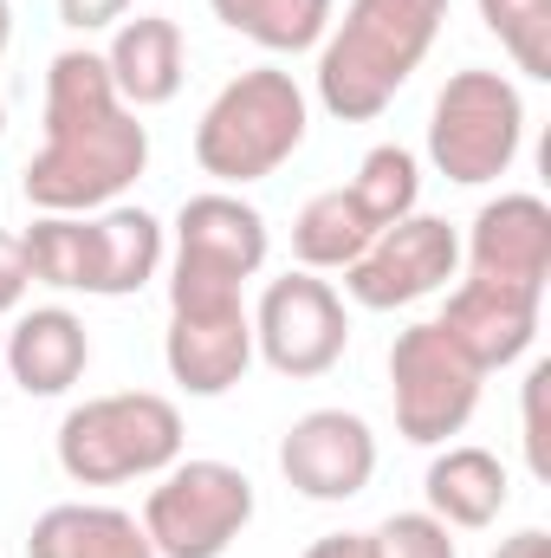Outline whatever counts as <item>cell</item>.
<instances>
[{"instance_id":"9c48e42d","label":"cell","mask_w":551,"mask_h":558,"mask_svg":"<svg viewBox=\"0 0 551 558\" xmlns=\"http://www.w3.org/2000/svg\"><path fill=\"white\" fill-rule=\"evenodd\" d=\"M351 351V312L344 292L318 274H279L267 279L260 305H254V357H267V371L311 384L325 371H338Z\"/></svg>"},{"instance_id":"5b68a950","label":"cell","mask_w":551,"mask_h":558,"mask_svg":"<svg viewBox=\"0 0 551 558\" xmlns=\"http://www.w3.org/2000/svg\"><path fill=\"white\" fill-rule=\"evenodd\" d=\"M273 228L241 189H208L175 208V260H169V312L182 305H241L247 279L267 274Z\"/></svg>"},{"instance_id":"d6986e66","label":"cell","mask_w":551,"mask_h":558,"mask_svg":"<svg viewBox=\"0 0 551 558\" xmlns=\"http://www.w3.org/2000/svg\"><path fill=\"white\" fill-rule=\"evenodd\" d=\"M26 558H156L137 513L105 500H59L33 520Z\"/></svg>"},{"instance_id":"4fadbf2b","label":"cell","mask_w":551,"mask_h":558,"mask_svg":"<svg viewBox=\"0 0 551 558\" xmlns=\"http://www.w3.org/2000/svg\"><path fill=\"white\" fill-rule=\"evenodd\" d=\"M162 364H169L175 390L228 397L254 364V312H247V299L241 305H182V312H169Z\"/></svg>"},{"instance_id":"277c9868","label":"cell","mask_w":551,"mask_h":558,"mask_svg":"<svg viewBox=\"0 0 551 558\" xmlns=\"http://www.w3.org/2000/svg\"><path fill=\"white\" fill-rule=\"evenodd\" d=\"M182 441H188V428L169 397L111 390V397H85L65 410L52 454L72 487H124V481H156L162 468H175Z\"/></svg>"},{"instance_id":"cb8c5ba5","label":"cell","mask_w":551,"mask_h":558,"mask_svg":"<svg viewBox=\"0 0 551 558\" xmlns=\"http://www.w3.org/2000/svg\"><path fill=\"white\" fill-rule=\"evenodd\" d=\"M364 558H461V539L428 507H415V513H390L383 526H370Z\"/></svg>"},{"instance_id":"5bb4252c","label":"cell","mask_w":551,"mask_h":558,"mask_svg":"<svg viewBox=\"0 0 551 558\" xmlns=\"http://www.w3.org/2000/svg\"><path fill=\"white\" fill-rule=\"evenodd\" d=\"M461 260H467V274H480V279H506V286L546 292V279H551V202L546 195H526V189L480 202V215L467 221Z\"/></svg>"},{"instance_id":"603a6c76","label":"cell","mask_w":551,"mask_h":558,"mask_svg":"<svg viewBox=\"0 0 551 558\" xmlns=\"http://www.w3.org/2000/svg\"><path fill=\"white\" fill-rule=\"evenodd\" d=\"M480 26L506 46V59L526 78H551V0H474Z\"/></svg>"},{"instance_id":"8fae6325","label":"cell","mask_w":551,"mask_h":558,"mask_svg":"<svg viewBox=\"0 0 551 558\" xmlns=\"http://www.w3.org/2000/svg\"><path fill=\"white\" fill-rule=\"evenodd\" d=\"M279 474L311 507H344L377 481V428L357 410H305L279 435Z\"/></svg>"},{"instance_id":"9a60e30c","label":"cell","mask_w":551,"mask_h":558,"mask_svg":"<svg viewBox=\"0 0 551 558\" xmlns=\"http://www.w3.org/2000/svg\"><path fill=\"white\" fill-rule=\"evenodd\" d=\"M0 371L26 390V397H65L85 371H91V331L72 305H33L13 318L7 344H0Z\"/></svg>"},{"instance_id":"ffe728a7","label":"cell","mask_w":551,"mask_h":558,"mask_svg":"<svg viewBox=\"0 0 551 558\" xmlns=\"http://www.w3.org/2000/svg\"><path fill=\"white\" fill-rule=\"evenodd\" d=\"M208 13L228 33L254 39L260 52L298 59V52H318L325 46V33L338 20V0H208Z\"/></svg>"},{"instance_id":"6da1fadb","label":"cell","mask_w":551,"mask_h":558,"mask_svg":"<svg viewBox=\"0 0 551 558\" xmlns=\"http://www.w3.org/2000/svg\"><path fill=\"white\" fill-rule=\"evenodd\" d=\"M149 169V124L118 98L105 52L65 46L46 65V137L26 156L20 189L39 215H98L124 202Z\"/></svg>"},{"instance_id":"4dcf8cb0","label":"cell","mask_w":551,"mask_h":558,"mask_svg":"<svg viewBox=\"0 0 551 558\" xmlns=\"http://www.w3.org/2000/svg\"><path fill=\"white\" fill-rule=\"evenodd\" d=\"M0 137H7V98H0Z\"/></svg>"},{"instance_id":"7402d4cb","label":"cell","mask_w":551,"mask_h":558,"mask_svg":"<svg viewBox=\"0 0 551 558\" xmlns=\"http://www.w3.org/2000/svg\"><path fill=\"white\" fill-rule=\"evenodd\" d=\"M351 202L364 208V221L377 234L396 228L403 215H415V202H421V156L403 149V143H377L357 162V175H351Z\"/></svg>"},{"instance_id":"52a82bcc","label":"cell","mask_w":551,"mask_h":558,"mask_svg":"<svg viewBox=\"0 0 551 558\" xmlns=\"http://www.w3.org/2000/svg\"><path fill=\"white\" fill-rule=\"evenodd\" d=\"M254 481L234 468V461H215V454H182L175 468L156 474L149 500H143V533L156 558H228L234 539L254 526Z\"/></svg>"},{"instance_id":"44dd1931","label":"cell","mask_w":551,"mask_h":558,"mask_svg":"<svg viewBox=\"0 0 551 558\" xmlns=\"http://www.w3.org/2000/svg\"><path fill=\"white\" fill-rule=\"evenodd\" d=\"M370 241H377V228L364 221V208L351 202V189H318L298 208V221H292V260L305 274H344Z\"/></svg>"},{"instance_id":"4316f807","label":"cell","mask_w":551,"mask_h":558,"mask_svg":"<svg viewBox=\"0 0 551 558\" xmlns=\"http://www.w3.org/2000/svg\"><path fill=\"white\" fill-rule=\"evenodd\" d=\"M26 286H33V274H26V247H20V234H0V318L20 312Z\"/></svg>"},{"instance_id":"3957f363","label":"cell","mask_w":551,"mask_h":558,"mask_svg":"<svg viewBox=\"0 0 551 558\" xmlns=\"http://www.w3.org/2000/svg\"><path fill=\"white\" fill-rule=\"evenodd\" d=\"M305 131H311L305 85L285 65H254L208 98L195 124V162L221 189H247V182L279 175L305 149Z\"/></svg>"},{"instance_id":"30bf717a","label":"cell","mask_w":551,"mask_h":558,"mask_svg":"<svg viewBox=\"0 0 551 558\" xmlns=\"http://www.w3.org/2000/svg\"><path fill=\"white\" fill-rule=\"evenodd\" d=\"M461 274V234L441 215H403L396 228H383L351 267H344V292L364 312H403L434 299L448 279Z\"/></svg>"},{"instance_id":"ba28073f","label":"cell","mask_w":551,"mask_h":558,"mask_svg":"<svg viewBox=\"0 0 551 558\" xmlns=\"http://www.w3.org/2000/svg\"><path fill=\"white\" fill-rule=\"evenodd\" d=\"M480 371L461 357V344L434 325L415 318L390 344V403H396V435L415 448H441L454 441L474 410H480Z\"/></svg>"},{"instance_id":"83f0119b","label":"cell","mask_w":551,"mask_h":558,"mask_svg":"<svg viewBox=\"0 0 551 558\" xmlns=\"http://www.w3.org/2000/svg\"><path fill=\"white\" fill-rule=\"evenodd\" d=\"M298 558H364V533H325V539H311Z\"/></svg>"},{"instance_id":"e0dca14e","label":"cell","mask_w":551,"mask_h":558,"mask_svg":"<svg viewBox=\"0 0 551 558\" xmlns=\"http://www.w3.org/2000/svg\"><path fill=\"white\" fill-rule=\"evenodd\" d=\"M156 274H162V221L149 208L111 202V208L85 215V279H78V292L131 299Z\"/></svg>"},{"instance_id":"f546056e","label":"cell","mask_w":551,"mask_h":558,"mask_svg":"<svg viewBox=\"0 0 551 558\" xmlns=\"http://www.w3.org/2000/svg\"><path fill=\"white\" fill-rule=\"evenodd\" d=\"M7 39H13V7L0 0V52H7Z\"/></svg>"},{"instance_id":"d4e9b609","label":"cell","mask_w":551,"mask_h":558,"mask_svg":"<svg viewBox=\"0 0 551 558\" xmlns=\"http://www.w3.org/2000/svg\"><path fill=\"white\" fill-rule=\"evenodd\" d=\"M546 384H551V364H532L526 371V468L551 481V448H546Z\"/></svg>"},{"instance_id":"2e32d148","label":"cell","mask_w":551,"mask_h":558,"mask_svg":"<svg viewBox=\"0 0 551 558\" xmlns=\"http://www.w3.org/2000/svg\"><path fill=\"white\" fill-rule=\"evenodd\" d=\"M105 72L118 85V98L131 111H162L182 98V78H188V46H182V26L169 13H137V20H118L111 26V46H105Z\"/></svg>"},{"instance_id":"7a4b0ae2","label":"cell","mask_w":551,"mask_h":558,"mask_svg":"<svg viewBox=\"0 0 551 558\" xmlns=\"http://www.w3.org/2000/svg\"><path fill=\"white\" fill-rule=\"evenodd\" d=\"M448 26V0H351L318 46V105L338 124H377Z\"/></svg>"},{"instance_id":"f1b7e54d","label":"cell","mask_w":551,"mask_h":558,"mask_svg":"<svg viewBox=\"0 0 551 558\" xmlns=\"http://www.w3.org/2000/svg\"><path fill=\"white\" fill-rule=\"evenodd\" d=\"M493 558H551V539L539 526H526V533H513V539H500V553Z\"/></svg>"},{"instance_id":"7c38bea8","label":"cell","mask_w":551,"mask_h":558,"mask_svg":"<svg viewBox=\"0 0 551 558\" xmlns=\"http://www.w3.org/2000/svg\"><path fill=\"white\" fill-rule=\"evenodd\" d=\"M539 318H546V292L467 274L448 292V305H441L434 325L461 344V357H467L480 377H493V371H506V364H519V357L532 351Z\"/></svg>"},{"instance_id":"ac0fdd59","label":"cell","mask_w":551,"mask_h":558,"mask_svg":"<svg viewBox=\"0 0 551 558\" xmlns=\"http://www.w3.org/2000/svg\"><path fill=\"white\" fill-rule=\"evenodd\" d=\"M421 500L441 526L454 533H487L506 500H513V468L493 454V448H474V441H441V454L428 461L421 474Z\"/></svg>"},{"instance_id":"8992f818","label":"cell","mask_w":551,"mask_h":558,"mask_svg":"<svg viewBox=\"0 0 551 558\" xmlns=\"http://www.w3.org/2000/svg\"><path fill=\"white\" fill-rule=\"evenodd\" d=\"M519 149H526V98L506 72L467 65L434 92V111H428L434 175L461 189H487L519 162Z\"/></svg>"},{"instance_id":"484cf974","label":"cell","mask_w":551,"mask_h":558,"mask_svg":"<svg viewBox=\"0 0 551 558\" xmlns=\"http://www.w3.org/2000/svg\"><path fill=\"white\" fill-rule=\"evenodd\" d=\"M131 7H137V0H59V20H65L72 33H105V26L131 20Z\"/></svg>"}]
</instances>
